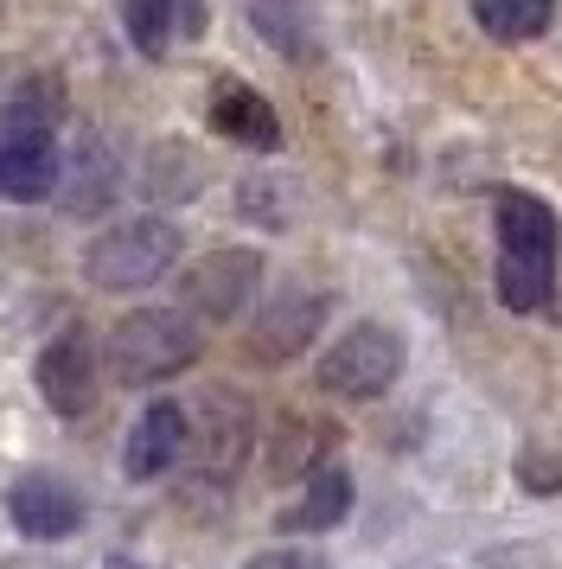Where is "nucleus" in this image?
Returning a JSON list of instances; mask_svg holds the SVG:
<instances>
[{"label":"nucleus","instance_id":"1","mask_svg":"<svg viewBox=\"0 0 562 569\" xmlns=\"http://www.w3.org/2000/svg\"><path fill=\"white\" fill-rule=\"evenodd\" d=\"M499 301L511 313H536L556 288L562 224L536 192H499Z\"/></svg>","mask_w":562,"mask_h":569},{"label":"nucleus","instance_id":"2","mask_svg":"<svg viewBox=\"0 0 562 569\" xmlns=\"http://www.w3.org/2000/svg\"><path fill=\"white\" fill-rule=\"evenodd\" d=\"M185 237L167 218H128L116 231H102L90 250H83V276L90 288H109V295H134V288H153L160 276H173Z\"/></svg>","mask_w":562,"mask_h":569},{"label":"nucleus","instance_id":"3","mask_svg":"<svg viewBox=\"0 0 562 569\" xmlns=\"http://www.w3.org/2000/svg\"><path fill=\"white\" fill-rule=\"evenodd\" d=\"M199 359V327L185 308H141L109 333V371L116 385H167Z\"/></svg>","mask_w":562,"mask_h":569},{"label":"nucleus","instance_id":"4","mask_svg":"<svg viewBox=\"0 0 562 569\" xmlns=\"http://www.w3.org/2000/svg\"><path fill=\"white\" fill-rule=\"evenodd\" d=\"M185 441H192V467H199V480H211V487H230L237 473H243V461H250L255 448V410L243 390L230 385H211L185 410Z\"/></svg>","mask_w":562,"mask_h":569},{"label":"nucleus","instance_id":"5","mask_svg":"<svg viewBox=\"0 0 562 569\" xmlns=\"http://www.w3.org/2000/svg\"><path fill=\"white\" fill-rule=\"evenodd\" d=\"M58 173H64V154L51 141V109L7 103L0 109V192L13 206H39L58 192Z\"/></svg>","mask_w":562,"mask_h":569},{"label":"nucleus","instance_id":"6","mask_svg":"<svg viewBox=\"0 0 562 569\" xmlns=\"http://www.w3.org/2000/svg\"><path fill=\"white\" fill-rule=\"evenodd\" d=\"M403 333L397 327H383V320H358V327H345V333L327 346V359H320V390H332V397H352V403H364V397H383V390L403 378Z\"/></svg>","mask_w":562,"mask_h":569},{"label":"nucleus","instance_id":"7","mask_svg":"<svg viewBox=\"0 0 562 569\" xmlns=\"http://www.w3.org/2000/svg\"><path fill=\"white\" fill-rule=\"evenodd\" d=\"M327 313H332L327 288H281V295L262 301V313L250 320L243 346H250L255 365H288V359H301L307 346H313V333L327 327Z\"/></svg>","mask_w":562,"mask_h":569},{"label":"nucleus","instance_id":"8","mask_svg":"<svg viewBox=\"0 0 562 569\" xmlns=\"http://www.w3.org/2000/svg\"><path fill=\"white\" fill-rule=\"evenodd\" d=\"M262 288V257L255 250H211L179 276V308L199 320H237Z\"/></svg>","mask_w":562,"mask_h":569},{"label":"nucleus","instance_id":"9","mask_svg":"<svg viewBox=\"0 0 562 569\" xmlns=\"http://www.w3.org/2000/svg\"><path fill=\"white\" fill-rule=\"evenodd\" d=\"M32 378H39V397L51 403V416L77 422V416L90 410V397H97V346H90V333L64 327L58 339H46Z\"/></svg>","mask_w":562,"mask_h":569},{"label":"nucleus","instance_id":"10","mask_svg":"<svg viewBox=\"0 0 562 569\" xmlns=\"http://www.w3.org/2000/svg\"><path fill=\"white\" fill-rule=\"evenodd\" d=\"M7 518L20 525L26 538L58 543L83 525V499H77V487H64L58 473H26V480H13V492H7Z\"/></svg>","mask_w":562,"mask_h":569},{"label":"nucleus","instance_id":"11","mask_svg":"<svg viewBox=\"0 0 562 569\" xmlns=\"http://www.w3.org/2000/svg\"><path fill=\"white\" fill-rule=\"evenodd\" d=\"M185 410L179 403H148L141 410V422L128 429V448H122V473L128 480H160V473H173L179 467V455H185Z\"/></svg>","mask_w":562,"mask_h":569},{"label":"nucleus","instance_id":"12","mask_svg":"<svg viewBox=\"0 0 562 569\" xmlns=\"http://www.w3.org/2000/svg\"><path fill=\"white\" fill-rule=\"evenodd\" d=\"M211 129L230 134V141H243V148H255V154H275L281 148L275 109H269V97L250 90V83H218V90H211Z\"/></svg>","mask_w":562,"mask_h":569},{"label":"nucleus","instance_id":"13","mask_svg":"<svg viewBox=\"0 0 562 569\" xmlns=\"http://www.w3.org/2000/svg\"><path fill=\"white\" fill-rule=\"evenodd\" d=\"M116 186H122L116 154H109L102 141H83V148L64 160V173H58V199H64V211H71V218H97V211H109Z\"/></svg>","mask_w":562,"mask_h":569},{"label":"nucleus","instance_id":"14","mask_svg":"<svg viewBox=\"0 0 562 569\" xmlns=\"http://www.w3.org/2000/svg\"><path fill=\"white\" fill-rule=\"evenodd\" d=\"M250 27L288 64H313L320 58V32H313V13H307L301 0H250Z\"/></svg>","mask_w":562,"mask_h":569},{"label":"nucleus","instance_id":"15","mask_svg":"<svg viewBox=\"0 0 562 569\" xmlns=\"http://www.w3.org/2000/svg\"><path fill=\"white\" fill-rule=\"evenodd\" d=\"M345 518H352V473H345V467H313L301 506L281 518V525H288V531H332V525H345Z\"/></svg>","mask_w":562,"mask_h":569},{"label":"nucleus","instance_id":"16","mask_svg":"<svg viewBox=\"0 0 562 569\" xmlns=\"http://www.w3.org/2000/svg\"><path fill=\"white\" fill-rule=\"evenodd\" d=\"M473 20L499 46H524L556 27V0H473Z\"/></svg>","mask_w":562,"mask_h":569},{"label":"nucleus","instance_id":"17","mask_svg":"<svg viewBox=\"0 0 562 569\" xmlns=\"http://www.w3.org/2000/svg\"><path fill=\"white\" fill-rule=\"evenodd\" d=\"M320 429L307 422V416H281L269 448H262V467H269V480H307L313 467H320Z\"/></svg>","mask_w":562,"mask_h":569},{"label":"nucleus","instance_id":"18","mask_svg":"<svg viewBox=\"0 0 562 569\" xmlns=\"http://www.w3.org/2000/svg\"><path fill=\"white\" fill-rule=\"evenodd\" d=\"M199 186H204L199 154H192L185 141H160V148H153V160H148V192L160 199V206H173V199H192Z\"/></svg>","mask_w":562,"mask_h":569},{"label":"nucleus","instance_id":"19","mask_svg":"<svg viewBox=\"0 0 562 569\" xmlns=\"http://www.w3.org/2000/svg\"><path fill=\"white\" fill-rule=\"evenodd\" d=\"M122 20H128V39L141 58H167L179 32V0H122Z\"/></svg>","mask_w":562,"mask_h":569},{"label":"nucleus","instance_id":"20","mask_svg":"<svg viewBox=\"0 0 562 569\" xmlns=\"http://www.w3.org/2000/svg\"><path fill=\"white\" fill-rule=\"evenodd\" d=\"M237 211L250 224H262V231H281L294 218V186L275 180V173H250V180L237 186Z\"/></svg>","mask_w":562,"mask_h":569},{"label":"nucleus","instance_id":"21","mask_svg":"<svg viewBox=\"0 0 562 569\" xmlns=\"http://www.w3.org/2000/svg\"><path fill=\"white\" fill-rule=\"evenodd\" d=\"M518 480L531 492H562V467L550 461V455H524V461H518Z\"/></svg>","mask_w":562,"mask_h":569},{"label":"nucleus","instance_id":"22","mask_svg":"<svg viewBox=\"0 0 562 569\" xmlns=\"http://www.w3.org/2000/svg\"><path fill=\"white\" fill-rule=\"evenodd\" d=\"M243 569H327V563L307 557V550H262V557H250Z\"/></svg>","mask_w":562,"mask_h":569},{"label":"nucleus","instance_id":"23","mask_svg":"<svg viewBox=\"0 0 562 569\" xmlns=\"http://www.w3.org/2000/svg\"><path fill=\"white\" fill-rule=\"evenodd\" d=\"M179 32H192V39L204 32V0H179Z\"/></svg>","mask_w":562,"mask_h":569},{"label":"nucleus","instance_id":"24","mask_svg":"<svg viewBox=\"0 0 562 569\" xmlns=\"http://www.w3.org/2000/svg\"><path fill=\"white\" fill-rule=\"evenodd\" d=\"M102 569H141V563H134V557H109Z\"/></svg>","mask_w":562,"mask_h":569}]
</instances>
